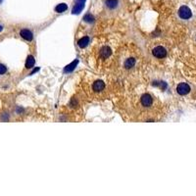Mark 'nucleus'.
<instances>
[{
	"label": "nucleus",
	"mask_w": 196,
	"mask_h": 196,
	"mask_svg": "<svg viewBox=\"0 0 196 196\" xmlns=\"http://www.w3.org/2000/svg\"><path fill=\"white\" fill-rule=\"evenodd\" d=\"M179 18L183 19V20H187V19L191 18L192 12L187 6H181L179 9Z\"/></svg>",
	"instance_id": "1"
},
{
	"label": "nucleus",
	"mask_w": 196,
	"mask_h": 196,
	"mask_svg": "<svg viewBox=\"0 0 196 196\" xmlns=\"http://www.w3.org/2000/svg\"><path fill=\"white\" fill-rule=\"evenodd\" d=\"M176 92L179 95H186L190 92V86L187 84H185V82H181L176 87Z\"/></svg>",
	"instance_id": "2"
},
{
	"label": "nucleus",
	"mask_w": 196,
	"mask_h": 196,
	"mask_svg": "<svg viewBox=\"0 0 196 196\" xmlns=\"http://www.w3.org/2000/svg\"><path fill=\"white\" fill-rule=\"evenodd\" d=\"M152 54L154 55L156 58L161 59V58L166 57V55H167V50H166L163 46H157L153 49Z\"/></svg>",
	"instance_id": "3"
},
{
	"label": "nucleus",
	"mask_w": 196,
	"mask_h": 196,
	"mask_svg": "<svg viewBox=\"0 0 196 196\" xmlns=\"http://www.w3.org/2000/svg\"><path fill=\"white\" fill-rule=\"evenodd\" d=\"M152 103H153V98H152L151 95L148 94V93H146V94L142 95V97H141V104H142V106H144V107H150V106L152 105Z\"/></svg>",
	"instance_id": "4"
},
{
	"label": "nucleus",
	"mask_w": 196,
	"mask_h": 196,
	"mask_svg": "<svg viewBox=\"0 0 196 196\" xmlns=\"http://www.w3.org/2000/svg\"><path fill=\"white\" fill-rule=\"evenodd\" d=\"M92 88L95 92H101V91L104 90V88H105V84H104L102 80H96L92 85Z\"/></svg>",
	"instance_id": "5"
},
{
	"label": "nucleus",
	"mask_w": 196,
	"mask_h": 196,
	"mask_svg": "<svg viewBox=\"0 0 196 196\" xmlns=\"http://www.w3.org/2000/svg\"><path fill=\"white\" fill-rule=\"evenodd\" d=\"M112 54V51L108 46H104L100 50V57L102 59H108Z\"/></svg>",
	"instance_id": "6"
},
{
	"label": "nucleus",
	"mask_w": 196,
	"mask_h": 196,
	"mask_svg": "<svg viewBox=\"0 0 196 196\" xmlns=\"http://www.w3.org/2000/svg\"><path fill=\"white\" fill-rule=\"evenodd\" d=\"M20 34L23 38H25L26 40H29V41H31V40L33 39V33H31V31H29V29H22Z\"/></svg>",
	"instance_id": "7"
},
{
	"label": "nucleus",
	"mask_w": 196,
	"mask_h": 196,
	"mask_svg": "<svg viewBox=\"0 0 196 196\" xmlns=\"http://www.w3.org/2000/svg\"><path fill=\"white\" fill-rule=\"evenodd\" d=\"M89 37L88 36H84V37H82V39H80L79 40V42H77V44H79V46L80 47V48H84V47H86L87 45H88V43H89Z\"/></svg>",
	"instance_id": "8"
},
{
	"label": "nucleus",
	"mask_w": 196,
	"mask_h": 196,
	"mask_svg": "<svg viewBox=\"0 0 196 196\" xmlns=\"http://www.w3.org/2000/svg\"><path fill=\"white\" fill-rule=\"evenodd\" d=\"M84 3H82V2H77L76 6L73 8V14H80L82 12V10L84 9Z\"/></svg>",
	"instance_id": "9"
},
{
	"label": "nucleus",
	"mask_w": 196,
	"mask_h": 196,
	"mask_svg": "<svg viewBox=\"0 0 196 196\" xmlns=\"http://www.w3.org/2000/svg\"><path fill=\"white\" fill-rule=\"evenodd\" d=\"M135 65V58H128L125 61V68L126 69H130Z\"/></svg>",
	"instance_id": "10"
},
{
	"label": "nucleus",
	"mask_w": 196,
	"mask_h": 196,
	"mask_svg": "<svg viewBox=\"0 0 196 196\" xmlns=\"http://www.w3.org/2000/svg\"><path fill=\"white\" fill-rule=\"evenodd\" d=\"M34 64H36V60H34V58L33 56H29L28 59H27V62H26V68L28 69H31L33 68L34 66Z\"/></svg>",
	"instance_id": "11"
},
{
	"label": "nucleus",
	"mask_w": 196,
	"mask_h": 196,
	"mask_svg": "<svg viewBox=\"0 0 196 196\" xmlns=\"http://www.w3.org/2000/svg\"><path fill=\"white\" fill-rule=\"evenodd\" d=\"M67 9H68V6H67V5H66L65 3H61V4H59V5H57V6H56V8H55L56 12H58V13H63V12H65Z\"/></svg>",
	"instance_id": "12"
},
{
	"label": "nucleus",
	"mask_w": 196,
	"mask_h": 196,
	"mask_svg": "<svg viewBox=\"0 0 196 196\" xmlns=\"http://www.w3.org/2000/svg\"><path fill=\"white\" fill-rule=\"evenodd\" d=\"M106 5L110 9H114L118 6V0H106Z\"/></svg>",
	"instance_id": "13"
},
{
	"label": "nucleus",
	"mask_w": 196,
	"mask_h": 196,
	"mask_svg": "<svg viewBox=\"0 0 196 196\" xmlns=\"http://www.w3.org/2000/svg\"><path fill=\"white\" fill-rule=\"evenodd\" d=\"M77 63H79V61L76 60V61L72 62V63L70 64L69 66H67L66 68H65V72H66V73H70V72L73 71V70L75 69V67L77 66Z\"/></svg>",
	"instance_id": "14"
},
{
	"label": "nucleus",
	"mask_w": 196,
	"mask_h": 196,
	"mask_svg": "<svg viewBox=\"0 0 196 196\" xmlns=\"http://www.w3.org/2000/svg\"><path fill=\"white\" fill-rule=\"evenodd\" d=\"M84 20L85 21V22H87V23H91V22H93V17L90 14H87V15L84 16Z\"/></svg>",
	"instance_id": "15"
},
{
	"label": "nucleus",
	"mask_w": 196,
	"mask_h": 196,
	"mask_svg": "<svg viewBox=\"0 0 196 196\" xmlns=\"http://www.w3.org/2000/svg\"><path fill=\"white\" fill-rule=\"evenodd\" d=\"M7 72V68L5 67L4 65H2V64H0V75H3Z\"/></svg>",
	"instance_id": "16"
},
{
	"label": "nucleus",
	"mask_w": 196,
	"mask_h": 196,
	"mask_svg": "<svg viewBox=\"0 0 196 196\" xmlns=\"http://www.w3.org/2000/svg\"><path fill=\"white\" fill-rule=\"evenodd\" d=\"M77 2H82V3H84L85 0H77Z\"/></svg>",
	"instance_id": "17"
},
{
	"label": "nucleus",
	"mask_w": 196,
	"mask_h": 196,
	"mask_svg": "<svg viewBox=\"0 0 196 196\" xmlns=\"http://www.w3.org/2000/svg\"><path fill=\"white\" fill-rule=\"evenodd\" d=\"M2 29H3V28H2V27H1V26H0V31H2Z\"/></svg>",
	"instance_id": "18"
},
{
	"label": "nucleus",
	"mask_w": 196,
	"mask_h": 196,
	"mask_svg": "<svg viewBox=\"0 0 196 196\" xmlns=\"http://www.w3.org/2000/svg\"><path fill=\"white\" fill-rule=\"evenodd\" d=\"M0 2H1V0H0Z\"/></svg>",
	"instance_id": "19"
}]
</instances>
